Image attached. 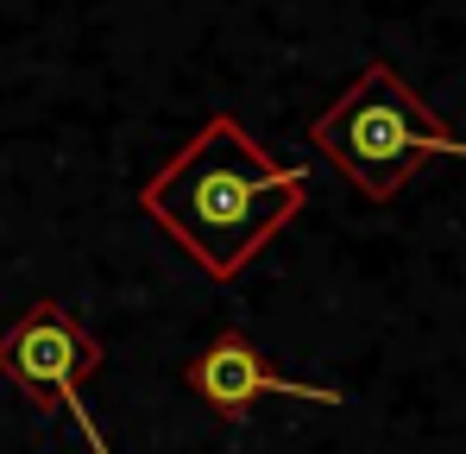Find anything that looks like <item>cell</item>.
<instances>
[{
  "instance_id": "cell-1",
  "label": "cell",
  "mask_w": 466,
  "mask_h": 454,
  "mask_svg": "<svg viewBox=\"0 0 466 454\" xmlns=\"http://www.w3.org/2000/svg\"><path fill=\"white\" fill-rule=\"evenodd\" d=\"M303 196L309 164H278L233 114H215L189 146L164 158V170L139 190V209L196 259L202 278L233 284L297 222Z\"/></svg>"
},
{
  "instance_id": "cell-3",
  "label": "cell",
  "mask_w": 466,
  "mask_h": 454,
  "mask_svg": "<svg viewBox=\"0 0 466 454\" xmlns=\"http://www.w3.org/2000/svg\"><path fill=\"white\" fill-rule=\"evenodd\" d=\"M95 373H101V341L76 322V309L57 297H38L0 335V378H13L38 410H64L95 454H114L95 410L82 404V385Z\"/></svg>"
},
{
  "instance_id": "cell-2",
  "label": "cell",
  "mask_w": 466,
  "mask_h": 454,
  "mask_svg": "<svg viewBox=\"0 0 466 454\" xmlns=\"http://www.w3.org/2000/svg\"><path fill=\"white\" fill-rule=\"evenodd\" d=\"M309 139L366 202H390L429 158H466V139L390 64L353 76L309 120Z\"/></svg>"
},
{
  "instance_id": "cell-4",
  "label": "cell",
  "mask_w": 466,
  "mask_h": 454,
  "mask_svg": "<svg viewBox=\"0 0 466 454\" xmlns=\"http://www.w3.org/2000/svg\"><path fill=\"white\" fill-rule=\"evenodd\" d=\"M183 385H189V391H196L221 423H239V417H246V404H252V397H265V391H271V397H315V404H328V410H340V404H347L334 385L284 378L265 354H258V347H252V341H246V335H239V328H221V335H215L189 366H183Z\"/></svg>"
}]
</instances>
